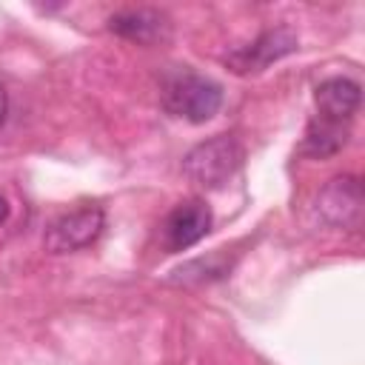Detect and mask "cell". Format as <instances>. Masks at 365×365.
<instances>
[{"instance_id":"cell-8","label":"cell","mask_w":365,"mask_h":365,"mask_svg":"<svg viewBox=\"0 0 365 365\" xmlns=\"http://www.w3.org/2000/svg\"><path fill=\"white\" fill-rule=\"evenodd\" d=\"M108 29L140 46H154L171 34L168 17L157 9H123L108 17Z\"/></svg>"},{"instance_id":"cell-4","label":"cell","mask_w":365,"mask_h":365,"mask_svg":"<svg viewBox=\"0 0 365 365\" xmlns=\"http://www.w3.org/2000/svg\"><path fill=\"white\" fill-rule=\"evenodd\" d=\"M106 228V214L100 205H80L63 217H57L43 237V245L48 254H71L80 248H88L100 240Z\"/></svg>"},{"instance_id":"cell-10","label":"cell","mask_w":365,"mask_h":365,"mask_svg":"<svg viewBox=\"0 0 365 365\" xmlns=\"http://www.w3.org/2000/svg\"><path fill=\"white\" fill-rule=\"evenodd\" d=\"M6 114H9V97H6V88L0 86V125L6 123Z\"/></svg>"},{"instance_id":"cell-11","label":"cell","mask_w":365,"mask_h":365,"mask_svg":"<svg viewBox=\"0 0 365 365\" xmlns=\"http://www.w3.org/2000/svg\"><path fill=\"white\" fill-rule=\"evenodd\" d=\"M9 217V202H6V197H0V222Z\"/></svg>"},{"instance_id":"cell-7","label":"cell","mask_w":365,"mask_h":365,"mask_svg":"<svg viewBox=\"0 0 365 365\" xmlns=\"http://www.w3.org/2000/svg\"><path fill=\"white\" fill-rule=\"evenodd\" d=\"M314 103L322 120L331 123H351V117L359 111L362 103V88L356 80L351 77H328L317 86L314 91Z\"/></svg>"},{"instance_id":"cell-6","label":"cell","mask_w":365,"mask_h":365,"mask_svg":"<svg viewBox=\"0 0 365 365\" xmlns=\"http://www.w3.org/2000/svg\"><path fill=\"white\" fill-rule=\"evenodd\" d=\"M211 208L202 200L180 202L163 222V242L168 251H185L211 231Z\"/></svg>"},{"instance_id":"cell-2","label":"cell","mask_w":365,"mask_h":365,"mask_svg":"<svg viewBox=\"0 0 365 365\" xmlns=\"http://www.w3.org/2000/svg\"><path fill=\"white\" fill-rule=\"evenodd\" d=\"M242 145L231 134H214L202 143H197L185 157H182V174L188 182L200 188H220L225 185L237 168L242 165Z\"/></svg>"},{"instance_id":"cell-1","label":"cell","mask_w":365,"mask_h":365,"mask_svg":"<svg viewBox=\"0 0 365 365\" xmlns=\"http://www.w3.org/2000/svg\"><path fill=\"white\" fill-rule=\"evenodd\" d=\"M163 106L188 123H208L222 106V88L205 74L180 68L163 80Z\"/></svg>"},{"instance_id":"cell-9","label":"cell","mask_w":365,"mask_h":365,"mask_svg":"<svg viewBox=\"0 0 365 365\" xmlns=\"http://www.w3.org/2000/svg\"><path fill=\"white\" fill-rule=\"evenodd\" d=\"M348 140V128L345 123H331V120H311L308 123V131H305V140H302V154L308 157H331L336 154Z\"/></svg>"},{"instance_id":"cell-3","label":"cell","mask_w":365,"mask_h":365,"mask_svg":"<svg viewBox=\"0 0 365 365\" xmlns=\"http://www.w3.org/2000/svg\"><path fill=\"white\" fill-rule=\"evenodd\" d=\"M362 208H365V191L359 177L354 174H339L328 180L314 200V214L331 228H359Z\"/></svg>"},{"instance_id":"cell-5","label":"cell","mask_w":365,"mask_h":365,"mask_svg":"<svg viewBox=\"0 0 365 365\" xmlns=\"http://www.w3.org/2000/svg\"><path fill=\"white\" fill-rule=\"evenodd\" d=\"M297 46H299L297 34L288 26H277V29L262 31L248 46L231 51L225 57V66L231 71H237V74H257V71H265L271 63H277V60L288 57L291 51H297Z\"/></svg>"}]
</instances>
